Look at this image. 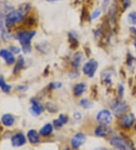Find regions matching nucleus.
Here are the masks:
<instances>
[{"label":"nucleus","mask_w":136,"mask_h":150,"mask_svg":"<svg viewBox=\"0 0 136 150\" xmlns=\"http://www.w3.org/2000/svg\"><path fill=\"white\" fill-rule=\"evenodd\" d=\"M30 9L29 4H23L18 9L12 10L8 12L5 17V26L6 28H11L17 23L21 21L24 18L26 14Z\"/></svg>","instance_id":"obj_1"},{"label":"nucleus","mask_w":136,"mask_h":150,"mask_svg":"<svg viewBox=\"0 0 136 150\" xmlns=\"http://www.w3.org/2000/svg\"><path fill=\"white\" fill-rule=\"evenodd\" d=\"M35 34H36L35 31H21L17 34V40L21 44L22 50L25 53L31 51L30 42Z\"/></svg>","instance_id":"obj_2"},{"label":"nucleus","mask_w":136,"mask_h":150,"mask_svg":"<svg viewBox=\"0 0 136 150\" xmlns=\"http://www.w3.org/2000/svg\"><path fill=\"white\" fill-rule=\"evenodd\" d=\"M111 146L115 148H117L119 150H134L132 146L127 142L125 139L119 137H113L110 141Z\"/></svg>","instance_id":"obj_3"},{"label":"nucleus","mask_w":136,"mask_h":150,"mask_svg":"<svg viewBox=\"0 0 136 150\" xmlns=\"http://www.w3.org/2000/svg\"><path fill=\"white\" fill-rule=\"evenodd\" d=\"M98 62L94 59H91L88 62L84 64L82 68V71L84 74L87 75L89 77H92L94 75L96 70L98 68Z\"/></svg>","instance_id":"obj_4"},{"label":"nucleus","mask_w":136,"mask_h":150,"mask_svg":"<svg viewBox=\"0 0 136 150\" xmlns=\"http://www.w3.org/2000/svg\"><path fill=\"white\" fill-rule=\"evenodd\" d=\"M97 121L104 125H108L112 122V115L108 110H101L97 115Z\"/></svg>","instance_id":"obj_5"},{"label":"nucleus","mask_w":136,"mask_h":150,"mask_svg":"<svg viewBox=\"0 0 136 150\" xmlns=\"http://www.w3.org/2000/svg\"><path fill=\"white\" fill-rule=\"evenodd\" d=\"M85 140H86V137H85V134L82 133H78L72 138L71 144L74 149H78L79 147L82 146L85 143Z\"/></svg>","instance_id":"obj_6"},{"label":"nucleus","mask_w":136,"mask_h":150,"mask_svg":"<svg viewBox=\"0 0 136 150\" xmlns=\"http://www.w3.org/2000/svg\"><path fill=\"white\" fill-rule=\"evenodd\" d=\"M127 109H128V105L123 101H119L114 105V106H113V113L117 116L121 115Z\"/></svg>","instance_id":"obj_7"},{"label":"nucleus","mask_w":136,"mask_h":150,"mask_svg":"<svg viewBox=\"0 0 136 150\" xmlns=\"http://www.w3.org/2000/svg\"><path fill=\"white\" fill-rule=\"evenodd\" d=\"M135 120V117L133 114L130 113L125 115L121 118V125L122 126L125 128H129L132 126Z\"/></svg>","instance_id":"obj_8"},{"label":"nucleus","mask_w":136,"mask_h":150,"mask_svg":"<svg viewBox=\"0 0 136 150\" xmlns=\"http://www.w3.org/2000/svg\"><path fill=\"white\" fill-rule=\"evenodd\" d=\"M30 102L32 103V107L30 108L31 113L34 116H39L43 112V107L36 99H31Z\"/></svg>","instance_id":"obj_9"},{"label":"nucleus","mask_w":136,"mask_h":150,"mask_svg":"<svg viewBox=\"0 0 136 150\" xmlns=\"http://www.w3.org/2000/svg\"><path fill=\"white\" fill-rule=\"evenodd\" d=\"M26 138L22 134H15L11 137V144L13 146L15 147H20L23 145L25 144Z\"/></svg>","instance_id":"obj_10"},{"label":"nucleus","mask_w":136,"mask_h":150,"mask_svg":"<svg viewBox=\"0 0 136 150\" xmlns=\"http://www.w3.org/2000/svg\"><path fill=\"white\" fill-rule=\"evenodd\" d=\"M0 56L6 61L7 64H11L15 62V56L10 51H8L6 50H0Z\"/></svg>","instance_id":"obj_11"},{"label":"nucleus","mask_w":136,"mask_h":150,"mask_svg":"<svg viewBox=\"0 0 136 150\" xmlns=\"http://www.w3.org/2000/svg\"><path fill=\"white\" fill-rule=\"evenodd\" d=\"M109 132H110V129L107 127V125H101L97 127L95 131H94V134H95L97 137H106L109 134Z\"/></svg>","instance_id":"obj_12"},{"label":"nucleus","mask_w":136,"mask_h":150,"mask_svg":"<svg viewBox=\"0 0 136 150\" xmlns=\"http://www.w3.org/2000/svg\"><path fill=\"white\" fill-rule=\"evenodd\" d=\"M27 138L29 139L30 143H37L39 141V136L37 131L35 130H30L27 133Z\"/></svg>","instance_id":"obj_13"},{"label":"nucleus","mask_w":136,"mask_h":150,"mask_svg":"<svg viewBox=\"0 0 136 150\" xmlns=\"http://www.w3.org/2000/svg\"><path fill=\"white\" fill-rule=\"evenodd\" d=\"M85 89H86V85H85V83H77L73 87L74 95L76 96H81L85 92Z\"/></svg>","instance_id":"obj_14"},{"label":"nucleus","mask_w":136,"mask_h":150,"mask_svg":"<svg viewBox=\"0 0 136 150\" xmlns=\"http://www.w3.org/2000/svg\"><path fill=\"white\" fill-rule=\"evenodd\" d=\"M67 121H68L67 117H66V116L63 115H60L58 119L54 120V127L56 129H60L63 125H65L66 123L67 122Z\"/></svg>","instance_id":"obj_15"},{"label":"nucleus","mask_w":136,"mask_h":150,"mask_svg":"<svg viewBox=\"0 0 136 150\" xmlns=\"http://www.w3.org/2000/svg\"><path fill=\"white\" fill-rule=\"evenodd\" d=\"M2 121L5 126L11 127L12 126L14 122H15V118L10 114H6L2 117Z\"/></svg>","instance_id":"obj_16"},{"label":"nucleus","mask_w":136,"mask_h":150,"mask_svg":"<svg viewBox=\"0 0 136 150\" xmlns=\"http://www.w3.org/2000/svg\"><path fill=\"white\" fill-rule=\"evenodd\" d=\"M53 130V127L51 124H47V125H45V126L42 127L41 130H40V134L43 137H48L50 134L52 133Z\"/></svg>","instance_id":"obj_17"},{"label":"nucleus","mask_w":136,"mask_h":150,"mask_svg":"<svg viewBox=\"0 0 136 150\" xmlns=\"http://www.w3.org/2000/svg\"><path fill=\"white\" fill-rule=\"evenodd\" d=\"M82 60V55L81 52H76L73 56V66L74 68H78L80 62Z\"/></svg>","instance_id":"obj_18"},{"label":"nucleus","mask_w":136,"mask_h":150,"mask_svg":"<svg viewBox=\"0 0 136 150\" xmlns=\"http://www.w3.org/2000/svg\"><path fill=\"white\" fill-rule=\"evenodd\" d=\"M0 87L2 90V91L6 93H8L11 90V86L6 83V81H4L3 77H2V76H0Z\"/></svg>","instance_id":"obj_19"},{"label":"nucleus","mask_w":136,"mask_h":150,"mask_svg":"<svg viewBox=\"0 0 136 150\" xmlns=\"http://www.w3.org/2000/svg\"><path fill=\"white\" fill-rule=\"evenodd\" d=\"M24 59L23 58V56H20L18 58V62H17L16 65H15V68H14V74H18V72L20 71V70L21 68H23L24 67Z\"/></svg>","instance_id":"obj_20"},{"label":"nucleus","mask_w":136,"mask_h":150,"mask_svg":"<svg viewBox=\"0 0 136 150\" xmlns=\"http://www.w3.org/2000/svg\"><path fill=\"white\" fill-rule=\"evenodd\" d=\"M80 104L84 108H90L92 107V103H91L90 101H89L88 99H82L80 100Z\"/></svg>","instance_id":"obj_21"},{"label":"nucleus","mask_w":136,"mask_h":150,"mask_svg":"<svg viewBox=\"0 0 136 150\" xmlns=\"http://www.w3.org/2000/svg\"><path fill=\"white\" fill-rule=\"evenodd\" d=\"M128 20L129 23L136 25V11H132L128 15Z\"/></svg>","instance_id":"obj_22"},{"label":"nucleus","mask_w":136,"mask_h":150,"mask_svg":"<svg viewBox=\"0 0 136 150\" xmlns=\"http://www.w3.org/2000/svg\"><path fill=\"white\" fill-rule=\"evenodd\" d=\"M100 15H101V10H95V11L92 14V15H91V19H92V20L93 19H96L97 18H98V17L100 16Z\"/></svg>","instance_id":"obj_23"},{"label":"nucleus","mask_w":136,"mask_h":150,"mask_svg":"<svg viewBox=\"0 0 136 150\" xmlns=\"http://www.w3.org/2000/svg\"><path fill=\"white\" fill-rule=\"evenodd\" d=\"M124 9H127L131 5V0H122Z\"/></svg>","instance_id":"obj_24"},{"label":"nucleus","mask_w":136,"mask_h":150,"mask_svg":"<svg viewBox=\"0 0 136 150\" xmlns=\"http://www.w3.org/2000/svg\"><path fill=\"white\" fill-rule=\"evenodd\" d=\"M51 88H54V89H58V88H61L62 86V83L60 82H56V83H52L51 85H50Z\"/></svg>","instance_id":"obj_25"},{"label":"nucleus","mask_w":136,"mask_h":150,"mask_svg":"<svg viewBox=\"0 0 136 150\" xmlns=\"http://www.w3.org/2000/svg\"><path fill=\"white\" fill-rule=\"evenodd\" d=\"M10 50H11L12 52H14V53H16V54L19 53L20 51V49H19L18 47H16V46H11V47H10Z\"/></svg>","instance_id":"obj_26"},{"label":"nucleus","mask_w":136,"mask_h":150,"mask_svg":"<svg viewBox=\"0 0 136 150\" xmlns=\"http://www.w3.org/2000/svg\"><path fill=\"white\" fill-rule=\"evenodd\" d=\"M123 92H124L123 86V85H120V86H119V93H120V97L123 96Z\"/></svg>","instance_id":"obj_27"},{"label":"nucleus","mask_w":136,"mask_h":150,"mask_svg":"<svg viewBox=\"0 0 136 150\" xmlns=\"http://www.w3.org/2000/svg\"><path fill=\"white\" fill-rule=\"evenodd\" d=\"M109 2H110V0H104L103 1V8L104 9H106V8H107V6H108Z\"/></svg>","instance_id":"obj_28"},{"label":"nucleus","mask_w":136,"mask_h":150,"mask_svg":"<svg viewBox=\"0 0 136 150\" xmlns=\"http://www.w3.org/2000/svg\"><path fill=\"white\" fill-rule=\"evenodd\" d=\"M73 117H74V118L76 119V120H80V119L81 118V114L79 113V112H76V113L73 115Z\"/></svg>","instance_id":"obj_29"},{"label":"nucleus","mask_w":136,"mask_h":150,"mask_svg":"<svg viewBox=\"0 0 136 150\" xmlns=\"http://www.w3.org/2000/svg\"><path fill=\"white\" fill-rule=\"evenodd\" d=\"M130 31H131V33H132V34H134L135 37H136V28H135V27L130 28Z\"/></svg>","instance_id":"obj_30"},{"label":"nucleus","mask_w":136,"mask_h":150,"mask_svg":"<svg viewBox=\"0 0 136 150\" xmlns=\"http://www.w3.org/2000/svg\"><path fill=\"white\" fill-rule=\"evenodd\" d=\"M94 150H111V149H106V148H97Z\"/></svg>","instance_id":"obj_31"},{"label":"nucleus","mask_w":136,"mask_h":150,"mask_svg":"<svg viewBox=\"0 0 136 150\" xmlns=\"http://www.w3.org/2000/svg\"><path fill=\"white\" fill-rule=\"evenodd\" d=\"M49 2H54V1H58V0H47Z\"/></svg>","instance_id":"obj_32"},{"label":"nucleus","mask_w":136,"mask_h":150,"mask_svg":"<svg viewBox=\"0 0 136 150\" xmlns=\"http://www.w3.org/2000/svg\"><path fill=\"white\" fill-rule=\"evenodd\" d=\"M134 46H135V50H136V40H135V43H134Z\"/></svg>","instance_id":"obj_33"},{"label":"nucleus","mask_w":136,"mask_h":150,"mask_svg":"<svg viewBox=\"0 0 136 150\" xmlns=\"http://www.w3.org/2000/svg\"><path fill=\"white\" fill-rule=\"evenodd\" d=\"M135 130H136V125H135Z\"/></svg>","instance_id":"obj_34"}]
</instances>
